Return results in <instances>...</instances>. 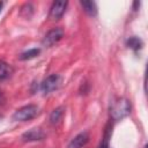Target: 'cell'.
<instances>
[{"instance_id":"obj_1","label":"cell","mask_w":148,"mask_h":148,"mask_svg":"<svg viewBox=\"0 0 148 148\" xmlns=\"http://www.w3.org/2000/svg\"><path fill=\"white\" fill-rule=\"evenodd\" d=\"M131 112V104L126 98H119L111 106V118L113 120H120L127 117Z\"/></svg>"},{"instance_id":"obj_2","label":"cell","mask_w":148,"mask_h":148,"mask_svg":"<svg viewBox=\"0 0 148 148\" xmlns=\"http://www.w3.org/2000/svg\"><path fill=\"white\" fill-rule=\"evenodd\" d=\"M38 106L35 104L24 105L20 109H17L13 114V120L15 121H27L32 118H35L38 114Z\"/></svg>"},{"instance_id":"obj_3","label":"cell","mask_w":148,"mask_h":148,"mask_svg":"<svg viewBox=\"0 0 148 148\" xmlns=\"http://www.w3.org/2000/svg\"><path fill=\"white\" fill-rule=\"evenodd\" d=\"M61 83V77L58 74H52L50 76H47L40 84V90L44 94H50L54 90H57L59 88Z\"/></svg>"},{"instance_id":"obj_4","label":"cell","mask_w":148,"mask_h":148,"mask_svg":"<svg viewBox=\"0 0 148 148\" xmlns=\"http://www.w3.org/2000/svg\"><path fill=\"white\" fill-rule=\"evenodd\" d=\"M67 6H68L67 1H54L51 6V9H50V14H49L50 18L53 20V21H57V20L61 18L62 15L66 12Z\"/></svg>"},{"instance_id":"obj_5","label":"cell","mask_w":148,"mask_h":148,"mask_svg":"<svg viewBox=\"0 0 148 148\" xmlns=\"http://www.w3.org/2000/svg\"><path fill=\"white\" fill-rule=\"evenodd\" d=\"M64 36V30L60 28H54L52 30H50L43 38V45L44 46H52L53 44L58 43Z\"/></svg>"},{"instance_id":"obj_6","label":"cell","mask_w":148,"mask_h":148,"mask_svg":"<svg viewBox=\"0 0 148 148\" xmlns=\"http://www.w3.org/2000/svg\"><path fill=\"white\" fill-rule=\"evenodd\" d=\"M45 138V133L40 130V128H31L28 132L23 133L22 139L24 141H38V140H43Z\"/></svg>"},{"instance_id":"obj_7","label":"cell","mask_w":148,"mask_h":148,"mask_svg":"<svg viewBox=\"0 0 148 148\" xmlns=\"http://www.w3.org/2000/svg\"><path fill=\"white\" fill-rule=\"evenodd\" d=\"M89 141V133L88 132H81L79 133L69 143V148H82L86 146Z\"/></svg>"},{"instance_id":"obj_8","label":"cell","mask_w":148,"mask_h":148,"mask_svg":"<svg viewBox=\"0 0 148 148\" xmlns=\"http://www.w3.org/2000/svg\"><path fill=\"white\" fill-rule=\"evenodd\" d=\"M81 6L83 7L84 12L90 16L97 15V7L94 1H81Z\"/></svg>"},{"instance_id":"obj_9","label":"cell","mask_w":148,"mask_h":148,"mask_svg":"<svg viewBox=\"0 0 148 148\" xmlns=\"http://www.w3.org/2000/svg\"><path fill=\"white\" fill-rule=\"evenodd\" d=\"M62 116H64V108L62 106H59V108L54 109L51 112V114H50V121H51V124H58L61 120Z\"/></svg>"},{"instance_id":"obj_10","label":"cell","mask_w":148,"mask_h":148,"mask_svg":"<svg viewBox=\"0 0 148 148\" xmlns=\"http://www.w3.org/2000/svg\"><path fill=\"white\" fill-rule=\"evenodd\" d=\"M126 44H127V46H128L130 49H132L133 51H139V50L142 47V42H141V39L138 38V37H135V36L130 37V38L127 39Z\"/></svg>"},{"instance_id":"obj_11","label":"cell","mask_w":148,"mask_h":148,"mask_svg":"<svg viewBox=\"0 0 148 148\" xmlns=\"http://www.w3.org/2000/svg\"><path fill=\"white\" fill-rule=\"evenodd\" d=\"M10 74H12V67L7 62L0 60V80L7 79Z\"/></svg>"},{"instance_id":"obj_12","label":"cell","mask_w":148,"mask_h":148,"mask_svg":"<svg viewBox=\"0 0 148 148\" xmlns=\"http://www.w3.org/2000/svg\"><path fill=\"white\" fill-rule=\"evenodd\" d=\"M39 52H40L39 49H36V47H35V49H30V50L23 52V53L20 56V59H21V60H29V59H32V58H35L36 56H38Z\"/></svg>"},{"instance_id":"obj_13","label":"cell","mask_w":148,"mask_h":148,"mask_svg":"<svg viewBox=\"0 0 148 148\" xmlns=\"http://www.w3.org/2000/svg\"><path fill=\"white\" fill-rule=\"evenodd\" d=\"M98 148H109V142H108V139H104V140H103V141L99 143Z\"/></svg>"},{"instance_id":"obj_14","label":"cell","mask_w":148,"mask_h":148,"mask_svg":"<svg viewBox=\"0 0 148 148\" xmlns=\"http://www.w3.org/2000/svg\"><path fill=\"white\" fill-rule=\"evenodd\" d=\"M2 6H3V2H0V12H1V8H2Z\"/></svg>"},{"instance_id":"obj_15","label":"cell","mask_w":148,"mask_h":148,"mask_svg":"<svg viewBox=\"0 0 148 148\" xmlns=\"http://www.w3.org/2000/svg\"><path fill=\"white\" fill-rule=\"evenodd\" d=\"M0 98H1V92H0Z\"/></svg>"}]
</instances>
